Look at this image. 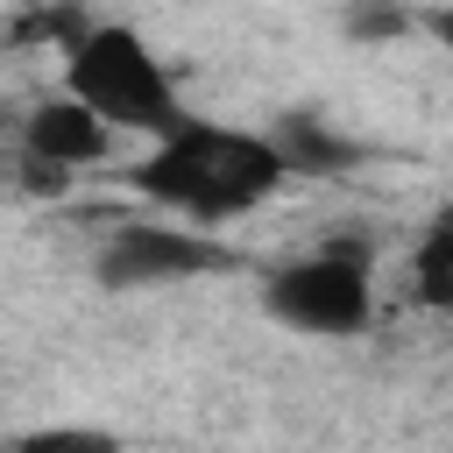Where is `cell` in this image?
I'll list each match as a JSON object with an SVG mask.
<instances>
[{
  "label": "cell",
  "instance_id": "6",
  "mask_svg": "<svg viewBox=\"0 0 453 453\" xmlns=\"http://www.w3.org/2000/svg\"><path fill=\"white\" fill-rule=\"evenodd\" d=\"M269 142L283 149L290 177H340L347 163H361V149H354L347 134H333L319 113H283V120L269 127Z\"/></svg>",
  "mask_w": 453,
  "mask_h": 453
},
{
  "label": "cell",
  "instance_id": "9",
  "mask_svg": "<svg viewBox=\"0 0 453 453\" xmlns=\"http://www.w3.org/2000/svg\"><path fill=\"white\" fill-rule=\"evenodd\" d=\"M347 28H354V35H403L411 14H347Z\"/></svg>",
  "mask_w": 453,
  "mask_h": 453
},
{
  "label": "cell",
  "instance_id": "3",
  "mask_svg": "<svg viewBox=\"0 0 453 453\" xmlns=\"http://www.w3.org/2000/svg\"><path fill=\"white\" fill-rule=\"evenodd\" d=\"M262 311L304 340H361L375 326V262L368 248H311L262 276Z\"/></svg>",
  "mask_w": 453,
  "mask_h": 453
},
{
  "label": "cell",
  "instance_id": "7",
  "mask_svg": "<svg viewBox=\"0 0 453 453\" xmlns=\"http://www.w3.org/2000/svg\"><path fill=\"white\" fill-rule=\"evenodd\" d=\"M411 290L432 311H453V205H439L411 248Z\"/></svg>",
  "mask_w": 453,
  "mask_h": 453
},
{
  "label": "cell",
  "instance_id": "8",
  "mask_svg": "<svg viewBox=\"0 0 453 453\" xmlns=\"http://www.w3.org/2000/svg\"><path fill=\"white\" fill-rule=\"evenodd\" d=\"M7 453H120V439L99 425H28L7 439Z\"/></svg>",
  "mask_w": 453,
  "mask_h": 453
},
{
  "label": "cell",
  "instance_id": "4",
  "mask_svg": "<svg viewBox=\"0 0 453 453\" xmlns=\"http://www.w3.org/2000/svg\"><path fill=\"white\" fill-rule=\"evenodd\" d=\"M241 255L184 219H134V226H113L92 255V283L99 290H170V283H198V276H219L234 269Z\"/></svg>",
  "mask_w": 453,
  "mask_h": 453
},
{
  "label": "cell",
  "instance_id": "2",
  "mask_svg": "<svg viewBox=\"0 0 453 453\" xmlns=\"http://www.w3.org/2000/svg\"><path fill=\"white\" fill-rule=\"evenodd\" d=\"M64 92L78 99V106H92L113 134H149V142H163V134H177L191 113H184V99H177V78H170V64L149 50V35L142 28H127V21H92L71 50H64Z\"/></svg>",
  "mask_w": 453,
  "mask_h": 453
},
{
  "label": "cell",
  "instance_id": "10",
  "mask_svg": "<svg viewBox=\"0 0 453 453\" xmlns=\"http://www.w3.org/2000/svg\"><path fill=\"white\" fill-rule=\"evenodd\" d=\"M418 28H425L432 42H446V50H453V7H425V14H418Z\"/></svg>",
  "mask_w": 453,
  "mask_h": 453
},
{
  "label": "cell",
  "instance_id": "5",
  "mask_svg": "<svg viewBox=\"0 0 453 453\" xmlns=\"http://www.w3.org/2000/svg\"><path fill=\"white\" fill-rule=\"evenodd\" d=\"M113 156V127L92 113V106H78L71 92H57V99H42L28 120H21V170H28V184L35 191H64V177L71 170H92V163H106Z\"/></svg>",
  "mask_w": 453,
  "mask_h": 453
},
{
  "label": "cell",
  "instance_id": "1",
  "mask_svg": "<svg viewBox=\"0 0 453 453\" xmlns=\"http://www.w3.org/2000/svg\"><path fill=\"white\" fill-rule=\"evenodd\" d=\"M283 184H290V163L269 142V127H226V120H198V113L177 134L149 142V156L127 170L134 198H149L163 219H184L198 234L262 212Z\"/></svg>",
  "mask_w": 453,
  "mask_h": 453
}]
</instances>
